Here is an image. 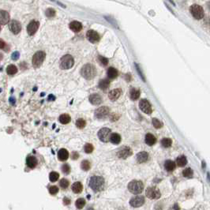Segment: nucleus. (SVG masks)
<instances>
[{"label":"nucleus","instance_id":"20","mask_svg":"<svg viewBox=\"0 0 210 210\" xmlns=\"http://www.w3.org/2000/svg\"><path fill=\"white\" fill-rule=\"evenodd\" d=\"M89 102L93 105H99L101 104L102 102L101 96L96 93L92 94L91 96H89Z\"/></svg>","mask_w":210,"mask_h":210},{"label":"nucleus","instance_id":"1","mask_svg":"<svg viewBox=\"0 0 210 210\" xmlns=\"http://www.w3.org/2000/svg\"><path fill=\"white\" fill-rule=\"evenodd\" d=\"M104 179L101 176H93L89 181V187L95 192H99L104 189Z\"/></svg>","mask_w":210,"mask_h":210},{"label":"nucleus","instance_id":"22","mask_svg":"<svg viewBox=\"0 0 210 210\" xmlns=\"http://www.w3.org/2000/svg\"><path fill=\"white\" fill-rule=\"evenodd\" d=\"M69 152L68 151L65 149H62L58 151V158L61 161H65L68 159Z\"/></svg>","mask_w":210,"mask_h":210},{"label":"nucleus","instance_id":"49","mask_svg":"<svg viewBox=\"0 0 210 210\" xmlns=\"http://www.w3.org/2000/svg\"><path fill=\"white\" fill-rule=\"evenodd\" d=\"M5 46H6L5 42H4L3 40L0 39V49H3V48H5Z\"/></svg>","mask_w":210,"mask_h":210},{"label":"nucleus","instance_id":"33","mask_svg":"<svg viewBox=\"0 0 210 210\" xmlns=\"http://www.w3.org/2000/svg\"><path fill=\"white\" fill-rule=\"evenodd\" d=\"M58 178H59V174H58V172H51L50 175H49V179L52 182H56V181L58 179Z\"/></svg>","mask_w":210,"mask_h":210},{"label":"nucleus","instance_id":"50","mask_svg":"<svg viewBox=\"0 0 210 210\" xmlns=\"http://www.w3.org/2000/svg\"><path fill=\"white\" fill-rule=\"evenodd\" d=\"M63 202L65 205H70V200L69 198H67V197H65L63 199Z\"/></svg>","mask_w":210,"mask_h":210},{"label":"nucleus","instance_id":"34","mask_svg":"<svg viewBox=\"0 0 210 210\" xmlns=\"http://www.w3.org/2000/svg\"><path fill=\"white\" fill-rule=\"evenodd\" d=\"M81 169L84 170V171H89L90 169V167H91V164L88 160H83L81 162Z\"/></svg>","mask_w":210,"mask_h":210},{"label":"nucleus","instance_id":"53","mask_svg":"<svg viewBox=\"0 0 210 210\" xmlns=\"http://www.w3.org/2000/svg\"><path fill=\"white\" fill-rule=\"evenodd\" d=\"M169 1H170V2H171V3H173V4H175V3H174V2H173L172 0H169Z\"/></svg>","mask_w":210,"mask_h":210},{"label":"nucleus","instance_id":"6","mask_svg":"<svg viewBox=\"0 0 210 210\" xmlns=\"http://www.w3.org/2000/svg\"><path fill=\"white\" fill-rule=\"evenodd\" d=\"M74 64V59L70 55H66L62 57L60 60L61 68L63 70H69L73 67Z\"/></svg>","mask_w":210,"mask_h":210},{"label":"nucleus","instance_id":"26","mask_svg":"<svg viewBox=\"0 0 210 210\" xmlns=\"http://www.w3.org/2000/svg\"><path fill=\"white\" fill-rule=\"evenodd\" d=\"M109 86H110L109 79H102L99 82V88L102 90H106L107 89H108Z\"/></svg>","mask_w":210,"mask_h":210},{"label":"nucleus","instance_id":"29","mask_svg":"<svg viewBox=\"0 0 210 210\" xmlns=\"http://www.w3.org/2000/svg\"><path fill=\"white\" fill-rule=\"evenodd\" d=\"M70 116L67 114L61 115L60 116H59V122L62 124H68L69 122H70Z\"/></svg>","mask_w":210,"mask_h":210},{"label":"nucleus","instance_id":"23","mask_svg":"<svg viewBox=\"0 0 210 210\" xmlns=\"http://www.w3.org/2000/svg\"><path fill=\"white\" fill-rule=\"evenodd\" d=\"M145 142H146L147 145L152 146L157 142V138L152 134H147L145 135Z\"/></svg>","mask_w":210,"mask_h":210},{"label":"nucleus","instance_id":"51","mask_svg":"<svg viewBox=\"0 0 210 210\" xmlns=\"http://www.w3.org/2000/svg\"><path fill=\"white\" fill-rule=\"evenodd\" d=\"M174 207H175V209H176V210H179V208H178V205H177V204H175V206H174Z\"/></svg>","mask_w":210,"mask_h":210},{"label":"nucleus","instance_id":"39","mask_svg":"<svg viewBox=\"0 0 210 210\" xmlns=\"http://www.w3.org/2000/svg\"><path fill=\"white\" fill-rule=\"evenodd\" d=\"M45 14L48 18H53L56 15V10L52 8H48V10H46Z\"/></svg>","mask_w":210,"mask_h":210},{"label":"nucleus","instance_id":"7","mask_svg":"<svg viewBox=\"0 0 210 210\" xmlns=\"http://www.w3.org/2000/svg\"><path fill=\"white\" fill-rule=\"evenodd\" d=\"M146 196L149 199H159L161 194L159 192V190L158 188L155 187H149L146 190Z\"/></svg>","mask_w":210,"mask_h":210},{"label":"nucleus","instance_id":"2","mask_svg":"<svg viewBox=\"0 0 210 210\" xmlns=\"http://www.w3.org/2000/svg\"><path fill=\"white\" fill-rule=\"evenodd\" d=\"M81 75L87 80L94 78L96 74V67L92 64H86L81 69Z\"/></svg>","mask_w":210,"mask_h":210},{"label":"nucleus","instance_id":"42","mask_svg":"<svg viewBox=\"0 0 210 210\" xmlns=\"http://www.w3.org/2000/svg\"><path fill=\"white\" fill-rule=\"evenodd\" d=\"M93 151V145L88 143V144H86L85 145V152L86 153L89 154V153H91Z\"/></svg>","mask_w":210,"mask_h":210},{"label":"nucleus","instance_id":"5","mask_svg":"<svg viewBox=\"0 0 210 210\" xmlns=\"http://www.w3.org/2000/svg\"><path fill=\"white\" fill-rule=\"evenodd\" d=\"M190 12L193 17L197 20H201V18H204V15H205L203 8L197 4H194L190 6Z\"/></svg>","mask_w":210,"mask_h":210},{"label":"nucleus","instance_id":"43","mask_svg":"<svg viewBox=\"0 0 210 210\" xmlns=\"http://www.w3.org/2000/svg\"><path fill=\"white\" fill-rule=\"evenodd\" d=\"M62 171H63V172L64 174L68 175L69 173L70 172V167L68 164L63 165V167H62Z\"/></svg>","mask_w":210,"mask_h":210},{"label":"nucleus","instance_id":"32","mask_svg":"<svg viewBox=\"0 0 210 210\" xmlns=\"http://www.w3.org/2000/svg\"><path fill=\"white\" fill-rule=\"evenodd\" d=\"M18 72V68L16 67L14 65H9L6 68V73L9 74V75H14L15 73H17Z\"/></svg>","mask_w":210,"mask_h":210},{"label":"nucleus","instance_id":"27","mask_svg":"<svg viewBox=\"0 0 210 210\" xmlns=\"http://www.w3.org/2000/svg\"><path fill=\"white\" fill-rule=\"evenodd\" d=\"M72 190L75 194H80L83 190V187L80 182H74L72 186Z\"/></svg>","mask_w":210,"mask_h":210},{"label":"nucleus","instance_id":"14","mask_svg":"<svg viewBox=\"0 0 210 210\" xmlns=\"http://www.w3.org/2000/svg\"><path fill=\"white\" fill-rule=\"evenodd\" d=\"M39 26H40V23L36 21H32L28 25L27 27V32L29 36H33L36 33V31L38 30Z\"/></svg>","mask_w":210,"mask_h":210},{"label":"nucleus","instance_id":"41","mask_svg":"<svg viewBox=\"0 0 210 210\" xmlns=\"http://www.w3.org/2000/svg\"><path fill=\"white\" fill-rule=\"evenodd\" d=\"M69 185H70V182L66 179H63L60 180V187L63 189H66L69 187Z\"/></svg>","mask_w":210,"mask_h":210},{"label":"nucleus","instance_id":"35","mask_svg":"<svg viewBox=\"0 0 210 210\" xmlns=\"http://www.w3.org/2000/svg\"><path fill=\"white\" fill-rule=\"evenodd\" d=\"M75 205H76V207L78 208V209H83V207L85 206V199H83V198H79V199H78V200L76 201Z\"/></svg>","mask_w":210,"mask_h":210},{"label":"nucleus","instance_id":"24","mask_svg":"<svg viewBox=\"0 0 210 210\" xmlns=\"http://www.w3.org/2000/svg\"><path fill=\"white\" fill-rule=\"evenodd\" d=\"M107 75L110 79H115L118 77V71L114 67H110L107 71Z\"/></svg>","mask_w":210,"mask_h":210},{"label":"nucleus","instance_id":"16","mask_svg":"<svg viewBox=\"0 0 210 210\" xmlns=\"http://www.w3.org/2000/svg\"><path fill=\"white\" fill-rule=\"evenodd\" d=\"M121 94H122L121 89H113V90H112V91L109 93L108 97L112 101H115L116 100H118V99L119 98V96H121Z\"/></svg>","mask_w":210,"mask_h":210},{"label":"nucleus","instance_id":"40","mask_svg":"<svg viewBox=\"0 0 210 210\" xmlns=\"http://www.w3.org/2000/svg\"><path fill=\"white\" fill-rule=\"evenodd\" d=\"M152 124H153L155 128H157V129H159L163 127L162 122L157 119H152Z\"/></svg>","mask_w":210,"mask_h":210},{"label":"nucleus","instance_id":"17","mask_svg":"<svg viewBox=\"0 0 210 210\" xmlns=\"http://www.w3.org/2000/svg\"><path fill=\"white\" fill-rule=\"evenodd\" d=\"M10 20V14L6 10H0V24L6 25Z\"/></svg>","mask_w":210,"mask_h":210},{"label":"nucleus","instance_id":"9","mask_svg":"<svg viewBox=\"0 0 210 210\" xmlns=\"http://www.w3.org/2000/svg\"><path fill=\"white\" fill-rule=\"evenodd\" d=\"M110 134H111V130L107 127H104L99 130L98 137L101 142H107L110 139Z\"/></svg>","mask_w":210,"mask_h":210},{"label":"nucleus","instance_id":"37","mask_svg":"<svg viewBox=\"0 0 210 210\" xmlns=\"http://www.w3.org/2000/svg\"><path fill=\"white\" fill-rule=\"evenodd\" d=\"M85 125L86 122L83 119H79L76 121V126L79 129H83L84 127H85Z\"/></svg>","mask_w":210,"mask_h":210},{"label":"nucleus","instance_id":"4","mask_svg":"<svg viewBox=\"0 0 210 210\" xmlns=\"http://www.w3.org/2000/svg\"><path fill=\"white\" fill-rule=\"evenodd\" d=\"M45 57L46 54L44 51H40L36 52L34 54V56H33V60H32L33 67L34 68H39L43 64V61L45 59Z\"/></svg>","mask_w":210,"mask_h":210},{"label":"nucleus","instance_id":"46","mask_svg":"<svg viewBox=\"0 0 210 210\" xmlns=\"http://www.w3.org/2000/svg\"><path fill=\"white\" fill-rule=\"evenodd\" d=\"M19 57H20V53H19L18 51H14V52H13V54L11 55V58L14 61L18 60Z\"/></svg>","mask_w":210,"mask_h":210},{"label":"nucleus","instance_id":"25","mask_svg":"<svg viewBox=\"0 0 210 210\" xmlns=\"http://www.w3.org/2000/svg\"><path fill=\"white\" fill-rule=\"evenodd\" d=\"M109 141L112 142V144L118 145L121 142V136H120L119 134L114 133V134H112V135L110 136Z\"/></svg>","mask_w":210,"mask_h":210},{"label":"nucleus","instance_id":"8","mask_svg":"<svg viewBox=\"0 0 210 210\" xmlns=\"http://www.w3.org/2000/svg\"><path fill=\"white\" fill-rule=\"evenodd\" d=\"M139 107H140V109H141L144 113H145V114L147 115L152 114V106H151V104H150L149 102L147 100H145V99H142V100H140Z\"/></svg>","mask_w":210,"mask_h":210},{"label":"nucleus","instance_id":"10","mask_svg":"<svg viewBox=\"0 0 210 210\" xmlns=\"http://www.w3.org/2000/svg\"><path fill=\"white\" fill-rule=\"evenodd\" d=\"M109 108L107 107H100L95 111V116L99 119H105L109 115Z\"/></svg>","mask_w":210,"mask_h":210},{"label":"nucleus","instance_id":"11","mask_svg":"<svg viewBox=\"0 0 210 210\" xmlns=\"http://www.w3.org/2000/svg\"><path fill=\"white\" fill-rule=\"evenodd\" d=\"M9 28L10 30L14 33V34H18L21 30V23L19 21L16 20H12L10 21L9 22Z\"/></svg>","mask_w":210,"mask_h":210},{"label":"nucleus","instance_id":"13","mask_svg":"<svg viewBox=\"0 0 210 210\" xmlns=\"http://www.w3.org/2000/svg\"><path fill=\"white\" fill-rule=\"evenodd\" d=\"M145 203V198L142 196H137L132 198L131 200L130 201V204L132 207L134 208H138L141 207L144 205Z\"/></svg>","mask_w":210,"mask_h":210},{"label":"nucleus","instance_id":"18","mask_svg":"<svg viewBox=\"0 0 210 210\" xmlns=\"http://www.w3.org/2000/svg\"><path fill=\"white\" fill-rule=\"evenodd\" d=\"M37 164H38V160L35 157L33 156H28L26 159V164L28 166L29 168H35L36 166H37Z\"/></svg>","mask_w":210,"mask_h":210},{"label":"nucleus","instance_id":"3","mask_svg":"<svg viewBox=\"0 0 210 210\" xmlns=\"http://www.w3.org/2000/svg\"><path fill=\"white\" fill-rule=\"evenodd\" d=\"M144 189V185L142 181L133 180L128 184V190L134 194H139Z\"/></svg>","mask_w":210,"mask_h":210},{"label":"nucleus","instance_id":"19","mask_svg":"<svg viewBox=\"0 0 210 210\" xmlns=\"http://www.w3.org/2000/svg\"><path fill=\"white\" fill-rule=\"evenodd\" d=\"M69 27H70L71 30L74 32V33H79V32L82 29V25H81V23L79 22V21H73L70 23Z\"/></svg>","mask_w":210,"mask_h":210},{"label":"nucleus","instance_id":"48","mask_svg":"<svg viewBox=\"0 0 210 210\" xmlns=\"http://www.w3.org/2000/svg\"><path fill=\"white\" fill-rule=\"evenodd\" d=\"M71 157H72V159H77L79 157L78 153L76 152H73V153H72V156H71Z\"/></svg>","mask_w":210,"mask_h":210},{"label":"nucleus","instance_id":"31","mask_svg":"<svg viewBox=\"0 0 210 210\" xmlns=\"http://www.w3.org/2000/svg\"><path fill=\"white\" fill-rule=\"evenodd\" d=\"M140 90L137 89H132L130 91V98L133 100H136L140 97Z\"/></svg>","mask_w":210,"mask_h":210},{"label":"nucleus","instance_id":"52","mask_svg":"<svg viewBox=\"0 0 210 210\" xmlns=\"http://www.w3.org/2000/svg\"><path fill=\"white\" fill-rule=\"evenodd\" d=\"M87 210H94V209H93V208H89V209H87Z\"/></svg>","mask_w":210,"mask_h":210},{"label":"nucleus","instance_id":"47","mask_svg":"<svg viewBox=\"0 0 210 210\" xmlns=\"http://www.w3.org/2000/svg\"><path fill=\"white\" fill-rule=\"evenodd\" d=\"M135 66H136V68H137V72H138V73H139V76L141 77L142 79H143V81H145V77H144V75H143L142 72L141 71V68H140L139 66H138V64H135Z\"/></svg>","mask_w":210,"mask_h":210},{"label":"nucleus","instance_id":"36","mask_svg":"<svg viewBox=\"0 0 210 210\" xmlns=\"http://www.w3.org/2000/svg\"><path fill=\"white\" fill-rule=\"evenodd\" d=\"M182 175L183 176L186 178H191L193 176V171L191 168L188 167V168H186L185 170H183L182 172Z\"/></svg>","mask_w":210,"mask_h":210},{"label":"nucleus","instance_id":"15","mask_svg":"<svg viewBox=\"0 0 210 210\" xmlns=\"http://www.w3.org/2000/svg\"><path fill=\"white\" fill-rule=\"evenodd\" d=\"M132 155L131 149L128 147H125L121 150H119L118 152V157L121 159H127V157H130Z\"/></svg>","mask_w":210,"mask_h":210},{"label":"nucleus","instance_id":"21","mask_svg":"<svg viewBox=\"0 0 210 210\" xmlns=\"http://www.w3.org/2000/svg\"><path fill=\"white\" fill-rule=\"evenodd\" d=\"M149 159V154L146 152H141L137 155V161L139 164L146 162Z\"/></svg>","mask_w":210,"mask_h":210},{"label":"nucleus","instance_id":"12","mask_svg":"<svg viewBox=\"0 0 210 210\" xmlns=\"http://www.w3.org/2000/svg\"><path fill=\"white\" fill-rule=\"evenodd\" d=\"M86 36H87V39L93 43H97L100 41V36L99 35V33L94 30L88 31L87 34H86Z\"/></svg>","mask_w":210,"mask_h":210},{"label":"nucleus","instance_id":"38","mask_svg":"<svg viewBox=\"0 0 210 210\" xmlns=\"http://www.w3.org/2000/svg\"><path fill=\"white\" fill-rule=\"evenodd\" d=\"M161 144H162L163 146L165 147V148H169V147L172 145V139H170V138H164V139L161 141Z\"/></svg>","mask_w":210,"mask_h":210},{"label":"nucleus","instance_id":"28","mask_svg":"<svg viewBox=\"0 0 210 210\" xmlns=\"http://www.w3.org/2000/svg\"><path fill=\"white\" fill-rule=\"evenodd\" d=\"M164 167L166 170H167L168 172H172L175 169V163L172 160H167L164 163Z\"/></svg>","mask_w":210,"mask_h":210},{"label":"nucleus","instance_id":"45","mask_svg":"<svg viewBox=\"0 0 210 210\" xmlns=\"http://www.w3.org/2000/svg\"><path fill=\"white\" fill-rule=\"evenodd\" d=\"M49 192L52 195L56 194L58 192V188L56 186H52V187L49 188Z\"/></svg>","mask_w":210,"mask_h":210},{"label":"nucleus","instance_id":"44","mask_svg":"<svg viewBox=\"0 0 210 210\" xmlns=\"http://www.w3.org/2000/svg\"><path fill=\"white\" fill-rule=\"evenodd\" d=\"M99 61H100V63L102 65H104V66H107V63H108V59L105 58V57H104V56H99Z\"/></svg>","mask_w":210,"mask_h":210},{"label":"nucleus","instance_id":"30","mask_svg":"<svg viewBox=\"0 0 210 210\" xmlns=\"http://www.w3.org/2000/svg\"><path fill=\"white\" fill-rule=\"evenodd\" d=\"M176 162H177L178 166L184 167L185 165L187 164V157H184V156H180L176 159Z\"/></svg>","mask_w":210,"mask_h":210}]
</instances>
